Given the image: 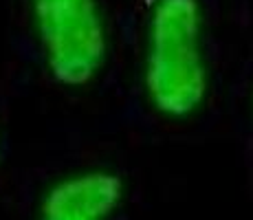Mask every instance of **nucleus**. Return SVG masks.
I'll use <instances>...</instances> for the list:
<instances>
[{"label": "nucleus", "instance_id": "obj_2", "mask_svg": "<svg viewBox=\"0 0 253 220\" xmlns=\"http://www.w3.org/2000/svg\"><path fill=\"white\" fill-rule=\"evenodd\" d=\"M46 62L62 84H86L104 64L106 38L95 0H36Z\"/></svg>", "mask_w": 253, "mask_h": 220}, {"label": "nucleus", "instance_id": "obj_3", "mask_svg": "<svg viewBox=\"0 0 253 220\" xmlns=\"http://www.w3.org/2000/svg\"><path fill=\"white\" fill-rule=\"evenodd\" d=\"M121 192L124 185L113 174L73 176L46 194L40 220H106L119 205Z\"/></svg>", "mask_w": 253, "mask_h": 220}, {"label": "nucleus", "instance_id": "obj_1", "mask_svg": "<svg viewBox=\"0 0 253 220\" xmlns=\"http://www.w3.org/2000/svg\"><path fill=\"white\" fill-rule=\"evenodd\" d=\"M196 0H161L154 11L145 84L159 110L187 115L205 97Z\"/></svg>", "mask_w": 253, "mask_h": 220}]
</instances>
